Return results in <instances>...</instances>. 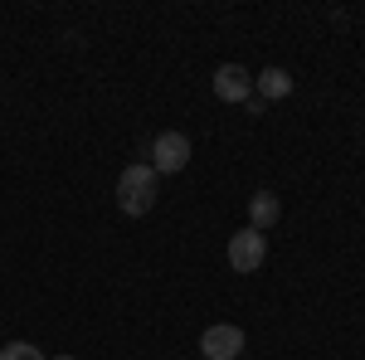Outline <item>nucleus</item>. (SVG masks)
<instances>
[{"mask_svg":"<svg viewBox=\"0 0 365 360\" xmlns=\"http://www.w3.org/2000/svg\"><path fill=\"white\" fill-rule=\"evenodd\" d=\"M0 356L5 360H49V356H39V346H29V341H10Z\"/></svg>","mask_w":365,"mask_h":360,"instance_id":"nucleus-8","label":"nucleus"},{"mask_svg":"<svg viewBox=\"0 0 365 360\" xmlns=\"http://www.w3.org/2000/svg\"><path fill=\"white\" fill-rule=\"evenodd\" d=\"M263 258H268V234L239 229V234L229 239V268H234V273H258Z\"/></svg>","mask_w":365,"mask_h":360,"instance_id":"nucleus-3","label":"nucleus"},{"mask_svg":"<svg viewBox=\"0 0 365 360\" xmlns=\"http://www.w3.org/2000/svg\"><path fill=\"white\" fill-rule=\"evenodd\" d=\"M278 215H282V205H278V195L273 190H253V200H249V229H273L278 224Z\"/></svg>","mask_w":365,"mask_h":360,"instance_id":"nucleus-7","label":"nucleus"},{"mask_svg":"<svg viewBox=\"0 0 365 360\" xmlns=\"http://www.w3.org/2000/svg\"><path fill=\"white\" fill-rule=\"evenodd\" d=\"M146 156H151L146 166L156 170V175H175V170L190 166V137H185V132H156V141H151Z\"/></svg>","mask_w":365,"mask_h":360,"instance_id":"nucleus-2","label":"nucleus"},{"mask_svg":"<svg viewBox=\"0 0 365 360\" xmlns=\"http://www.w3.org/2000/svg\"><path fill=\"white\" fill-rule=\"evenodd\" d=\"M215 98H220V103H249L253 98V73L244 63H220V68H215Z\"/></svg>","mask_w":365,"mask_h":360,"instance_id":"nucleus-4","label":"nucleus"},{"mask_svg":"<svg viewBox=\"0 0 365 360\" xmlns=\"http://www.w3.org/2000/svg\"><path fill=\"white\" fill-rule=\"evenodd\" d=\"M54 360H78V356H54Z\"/></svg>","mask_w":365,"mask_h":360,"instance_id":"nucleus-9","label":"nucleus"},{"mask_svg":"<svg viewBox=\"0 0 365 360\" xmlns=\"http://www.w3.org/2000/svg\"><path fill=\"white\" fill-rule=\"evenodd\" d=\"M200 351L210 360H239L244 351V331L234 326V322H220V326H210V331L200 336Z\"/></svg>","mask_w":365,"mask_h":360,"instance_id":"nucleus-5","label":"nucleus"},{"mask_svg":"<svg viewBox=\"0 0 365 360\" xmlns=\"http://www.w3.org/2000/svg\"><path fill=\"white\" fill-rule=\"evenodd\" d=\"M287 93H292V73H287V68H263V73L253 78V98H258V103H278Z\"/></svg>","mask_w":365,"mask_h":360,"instance_id":"nucleus-6","label":"nucleus"},{"mask_svg":"<svg viewBox=\"0 0 365 360\" xmlns=\"http://www.w3.org/2000/svg\"><path fill=\"white\" fill-rule=\"evenodd\" d=\"M156 180H161V175L146 166V161L127 166L122 175H117V210L132 215V220L151 215V210H156Z\"/></svg>","mask_w":365,"mask_h":360,"instance_id":"nucleus-1","label":"nucleus"}]
</instances>
